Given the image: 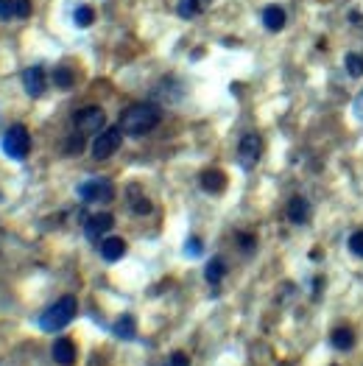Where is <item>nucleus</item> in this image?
<instances>
[{
    "instance_id": "nucleus-16",
    "label": "nucleus",
    "mask_w": 363,
    "mask_h": 366,
    "mask_svg": "<svg viewBox=\"0 0 363 366\" xmlns=\"http://www.w3.org/2000/svg\"><path fill=\"white\" fill-rule=\"evenodd\" d=\"M213 0H179V6H176V11H179V17H185V20H193V17H199L207 6H210Z\"/></svg>"
},
{
    "instance_id": "nucleus-23",
    "label": "nucleus",
    "mask_w": 363,
    "mask_h": 366,
    "mask_svg": "<svg viewBox=\"0 0 363 366\" xmlns=\"http://www.w3.org/2000/svg\"><path fill=\"white\" fill-rule=\"evenodd\" d=\"M347 246H350V252H352L355 257H363V229H355V232L350 235Z\"/></svg>"
},
{
    "instance_id": "nucleus-27",
    "label": "nucleus",
    "mask_w": 363,
    "mask_h": 366,
    "mask_svg": "<svg viewBox=\"0 0 363 366\" xmlns=\"http://www.w3.org/2000/svg\"><path fill=\"white\" fill-rule=\"evenodd\" d=\"M238 240H240V249H243L246 255H249V252H254V243H257V240H254V235L240 232V235H238Z\"/></svg>"
},
{
    "instance_id": "nucleus-3",
    "label": "nucleus",
    "mask_w": 363,
    "mask_h": 366,
    "mask_svg": "<svg viewBox=\"0 0 363 366\" xmlns=\"http://www.w3.org/2000/svg\"><path fill=\"white\" fill-rule=\"evenodd\" d=\"M75 193H78V199L84 205H106V202L115 199V185L109 179H104V176H92V179L81 182L75 188Z\"/></svg>"
},
{
    "instance_id": "nucleus-29",
    "label": "nucleus",
    "mask_w": 363,
    "mask_h": 366,
    "mask_svg": "<svg viewBox=\"0 0 363 366\" xmlns=\"http://www.w3.org/2000/svg\"><path fill=\"white\" fill-rule=\"evenodd\" d=\"M171 366H190V358L185 353H173L171 355Z\"/></svg>"
},
{
    "instance_id": "nucleus-21",
    "label": "nucleus",
    "mask_w": 363,
    "mask_h": 366,
    "mask_svg": "<svg viewBox=\"0 0 363 366\" xmlns=\"http://www.w3.org/2000/svg\"><path fill=\"white\" fill-rule=\"evenodd\" d=\"M51 78H54V84H56L59 90H70L73 84H75V73H73L70 68H65V65H62V68H54V75H51Z\"/></svg>"
},
{
    "instance_id": "nucleus-12",
    "label": "nucleus",
    "mask_w": 363,
    "mask_h": 366,
    "mask_svg": "<svg viewBox=\"0 0 363 366\" xmlns=\"http://www.w3.org/2000/svg\"><path fill=\"white\" fill-rule=\"evenodd\" d=\"M51 353H54V361L59 366H73L75 364V355H78V353H75V344H73L70 338H65V336L54 341V350H51Z\"/></svg>"
},
{
    "instance_id": "nucleus-26",
    "label": "nucleus",
    "mask_w": 363,
    "mask_h": 366,
    "mask_svg": "<svg viewBox=\"0 0 363 366\" xmlns=\"http://www.w3.org/2000/svg\"><path fill=\"white\" fill-rule=\"evenodd\" d=\"M185 255H187V257H199V255H202V240H199V238H187Z\"/></svg>"
},
{
    "instance_id": "nucleus-28",
    "label": "nucleus",
    "mask_w": 363,
    "mask_h": 366,
    "mask_svg": "<svg viewBox=\"0 0 363 366\" xmlns=\"http://www.w3.org/2000/svg\"><path fill=\"white\" fill-rule=\"evenodd\" d=\"M0 17L11 20L14 17V0H0Z\"/></svg>"
},
{
    "instance_id": "nucleus-4",
    "label": "nucleus",
    "mask_w": 363,
    "mask_h": 366,
    "mask_svg": "<svg viewBox=\"0 0 363 366\" xmlns=\"http://www.w3.org/2000/svg\"><path fill=\"white\" fill-rule=\"evenodd\" d=\"M3 151H6V157H11V159H25L28 157V151H31V135H28V129L23 126V123H14V126H8L6 129V135H3Z\"/></svg>"
},
{
    "instance_id": "nucleus-8",
    "label": "nucleus",
    "mask_w": 363,
    "mask_h": 366,
    "mask_svg": "<svg viewBox=\"0 0 363 366\" xmlns=\"http://www.w3.org/2000/svg\"><path fill=\"white\" fill-rule=\"evenodd\" d=\"M112 226H115V219H112L109 213H95V216L84 219V235H87V240L101 243Z\"/></svg>"
},
{
    "instance_id": "nucleus-6",
    "label": "nucleus",
    "mask_w": 363,
    "mask_h": 366,
    "mask_svg": "<svg viewBox=\"0 0 363 366\" xmlns=\"http://www.w3.org/2000/svg\"><path fill=\"white\" fill-rule=\"evenodd\" d=\"M121 143H123V129L121 126H109L101 135H95V140H92V157L95 159H109L121 148Z\"/></svg>"
},
{
    "instance_id": "nucleus-17",
    "label": "nucleus",
    "mask_w": 363,
    "mask_h": 366,
    "mask_svg": "<svg viewBox=\"0 0 363 366\" xmlns=\"http://www.w3.org/2000/svg\"><path fill=\"white\" fill-rule=\"evenodd\" d=\"M223 277H226V263H223V257H213V260L207 263V269H204V280H207L210 286H218Z\"/></svg>"
},
{
    "instance_id": "nucleus-5",
    "label": "nucleus",
    "mask_w": 363,
    "mask_h": 366,
    "mask_svg": "<svg viewBox=\"0 0 363 366\" xmlns=\"http://www.w3.org/2000/svg\"><path fill=\"white\" fill-rule=\"evenodd\" d=\"M73 126L78 135H101L106 129V115L101 106H84L73 115Z\"/></svg>"
},
{
    "instance_id": "nucleus-22",
    "label": "nucleus",
    "mask_w": 363,
    "mask_h": 366,
    "mask_svg": "<svg viewBox=\"0 0 363 366\" xmlns=\"http://www.w3.org/2000/svg\"><path fill=\"white\" fill-rule=\"evenodd\" d=\"M344 68L352 78H361L363 75V56L361 54H347L344 56Z\"/></svg>"
},
{
    "instance_id": "nucleus-2",
    "label": "nucleus",
    "mask_w": 363,
    "mask_h": 366,
    "mask_svg": "<svg viewBox=\"0 0 363 366\" xmlns=\"http://www.w3.org/2000/svg\"><path fill=\"white\" fill-rule=\"evenodd\" d=\"M75 313H78V302H75V296H62L59 302H54V305L42 313L39 327H42L45 333H56V330H62V327L70 324L73 319H75Z\"/></svg>"
},
{
    "instance_id": "nucleus-18",
    "label": "nucleus",
    "mask_w": 363,
    "mask_h": 366,
    "mask_svg": "<svg viewBox=\"0 0 363 366\" xmlns=\"http://www.w3.org/2000/svg\"><path fill=\"white\" fill-rule=\"evenodd\" d=\"M129 196H132V213H137V216H148L151 213V202H148V196L140 193L137 185L129 188Z\"/></svg>"
},
{
    "instance_id": "nucleus-13",
    "label": "nucleus",
    "mask_w": 363,
    "mask_h": 366,
    "mask_svg": "<svg viewBox=\"0 0 363 366\" xmlns=\"http://www.w3.org/2000/svg\"><path fill=\"white\" fill-rule=\"evenodd\" d=\"M263 25H266L271 34L283 31V28H285V11H283L280 6H266V8H263Z\"/></svg>"
},
{
    "instance_id": "nucleus-1",
    "label": "nucleus",
    "mask_w": 363,
    "mask_h": 366,
    "mask_svg": "<svg viewBox=\"0 0 363 366\" xmlns=\"http://www.w3.org/2000/svg\"><path fill=\"white\" fill-rule=\"evenodd\" d=\"M159 121H162L159 106H154V104H132V106L123 109L118 126H121L123 135H129V138H143V135L154 132V129L159 126Z\"/></svg>"
},
{
    "instance_id": "nucleus-20",
    "label": "nucleus",
    "mask_w": 363,
    "mask_h": 366,
    "mask_svg": "<svg viewBox=\"0 0 363 366\" xmlns=\"http://www.w3.org/2000/svg\"><path fill=\"white\" fill-rule=\"evenodd\" d=\"M73 23H75L78 28H90V25L95 23V11H92V6H75V11H73Z\"/></svg>"
},
{
    "instance_id": "nucleus-30",
    "label": "nucleus",
    "mask_w": 363,
    "mask_h": 366,
    "mask_svg": "<svg viewBox=\"0 0 363 366\" xmlns=\"http://www.w3.org/2000/svg\"><path fill=\"white\" fill-rule=\"evenodd\" d=\"M355 112H358V118H363V92L355 98Z\"/></svg>"
},
{
    "instance_id": "nucleus-7",
    "label": "nucleus",
    "mask_w": 363,
    "mask_h": 366,
    "mask_svg": "<svg viewBox=\"0 0 363 366\" xmlns=\"http://www.w3.org/2000/svg\"><path fill=\"white\" fill-rule=\"evenodd\" d=\"M260 154H263L260 135L249 132V135H243V138H240V143H238V159H240V165H243L246 171H249V168H254V165L260 162Z\"/></svg>"
},
{
    "instance_id": "nucleus-19",
    "label": "nucleus",
    "mask_w": 363,
    "mask_h": 366,
    "mask_svg": "<svg viewBox=\"0 0 363 366\" xmlns=\"http://www.w3.org/2000/svg\"><path fill=\"white\" fill-rule=\"evenodd\" d=\"M115 336L118 338H135L137 336V324H135V316H121L118 322H115Z\"/></svg>"
},
{
    "instance_id": "nucleus-11",
    "label": "nucleus",
    "mask_w": 363,
    "mask_h": 366,
    "mask_svg": "<svg viewBox=\"0 0 363 366\" xmlns=\"http://www.w3.org/2000/svg\"><path fill=\"white\" fill-rule=\"evenodd\" d=\"M199 182H202V190L210 193V196H216V193H223V190H226V173L218 171V168H207V171L202 173Z\"/></svg>"
},
{
    "instance_id": "nucleus-15",
    "label": "nucleus",
    "mask_w": 363,
    "mask_h": 366,
    "mask_svg": "<svg viewBox=\"0 0 363 366\" xmlns=\"http://www.w3.org/2000/svg\"><path fill=\"white\" fill-rule=\"evenodd\" d=\"M330 344L336 347V350H352L355 347V333H352V327H336L333 330V336H330Z\"/></svg>"
},
{
    "instance_id": "nucleus-9",
    "label": "nucleus",
    "mask_w": 363,
    "mask_h": 366,
    "mask_svg": "<svg viewBox=\"0 0 363 366\" xmlns=\"http://www.w3.org/2000/svg\"><path fill=\"white\" fill-rule=\"evenodd\" d=\"M23 87H25V92H28L31 98H39V95L45 92V87H48V75H45V71H42L39 65L28 68V71L23 73Z\"/></svg>"
},
{
    "instance_id": "nucleus-25",
    "label": "nucleus",
    "mask_w": 363,
    "mask_h": 366,
    "mask_svg": "<svg viewBox=\"0 0 363 366\" xmlns=\"http://www.w3.org/2000/svg\"><path fill=\"white\" fill-rule=\"evenodd\" d=\"M14 17H20V20L31 17V0H14Z\"/></svg>"
},
{
    "instance_id": "nucleus-10",
    "label": "nucleus",
    "mask_w": 363,
    "mask_h": 366,
    "mask_svg": "<svg viewBox=\"0 0 363 366\" xmlns=\"http://www.w3.org/2000/svg\"><path fill=\"white\" fill-rule=\"evenodd\" d=\"M98 252H101V257L106 260V263H118L123 255H126V240L123 238H104L101 243H98Z\"/></svg>"
},
{
    "instance_id": "nucleus-14",
    "label": "nucleus",
    "mask_w": 363,
    "mask_h": 366,
    "mask_svg": "<svg viewBox=\"0 0 363 366\" xmlns=\"http://www.w3.org/2000/svg\"><path fill=\"white\" fill-rule=\"evenodd\" d=\"M288 219L293 221V224H304V221L310 219V202L304 199V196H293L288 202Z\"/></svg>"
},
{
    "instance_id": "nucleus-24",
    "label": "nucleus",
    "mask_w": 363,
    "mask_h": 366,
    "mask_svg": "<svg viewBox=\"0 0 363 366\" xmlns=\"http://www.w3.org/2000/svg\"><path fill=\"white\" fill-rule=\"evenodd\" d=\"M84 151V135H70V140L65 143V154H81Z\"/></svg>"
}]
</instances>
